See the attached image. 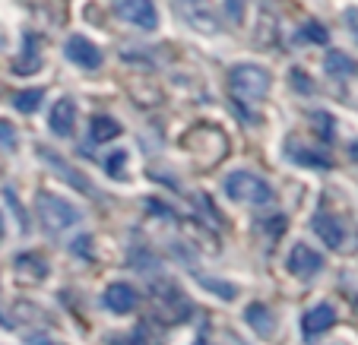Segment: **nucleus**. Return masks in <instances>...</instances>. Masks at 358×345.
<instances>
[{
  "label": "nucleus",
  "mask_w": 358,
  "mask_h": 345,
  "mask_svg": "<svg viewBox=\"0 0 358 345\" xmlns=\"http://www.w3.org/2000/svg\"><path fill=\"white\" fill-rule=\"evenodd\" d=\"M73 124H76V105L73 98H57L51 115H48V127L55 136H70L73 133Z\"/></svg>",
  "instance_id": "9d476101"
},
{
  "label": "nucleus",
  "mask_w": 358,
  "mask_h": 345,
  "mask_svg": "<svg viewBox=\"0 0 358 345\" xmlns=\"http://www.w3.org/2000/svg\"><path fill=\"white\" fill-rule=\"evenodd\" d=\"M101 304L108 307L111 314H130L136 304H140V295L130 282H111L101 295Z\"/></svg>",
  "instance_id": "6e6552de"
},
{
  "label": "nucleus",
  "mask_w": 358,
  "mask_h": 345,
  "mask_svg": "<svg viewBox=\"0 0 358 345\" xmlns=\"http://www.w3.org/2000/svg\"><path fill=\"white\" fill-rule=\"evenodd\" d=\"M41 95H45L41 89H26V92H20V95L13 98L16 111H20V115H32V111L41 105Z\"/></svg>",
  "instance_id": "f3484780"
},
{
  "label": "nucleus",
  "mask_w": 358,
  "mask_h": 345,
  "mask_svg": "<svg viewBox=\"0 0 358 345\" xmlns=\"http://www.w3.org/2000/svg\"><path fill=\"white\" fill-rule=\"evenodd\" d=\"M298 35H301L304 41H314V45H327V38H330V35H327V29L320 26L317 20L304 22V26H301V32H298Z\"/></svg>",
  "instance_id": "a211bd4d"
},
{
  "label": "nucleus",
  "mask_w": 358,
  "mask_h": 345,
  "mask_svg": "<svg viewBox=\"0 0 358 345\" xmlns=\"http://www.w3.org/2000/svg\"><path fill=\"white\" fill-rule=\"evenodd\" d=\"M64 54H67L70 64H76V67H83V70H99L101 67L99 45H95V41H89L86 35H73V38H67Z\"/></svg>",
  "instance_id": "0eeeda50"
},
{
  "label": "nucleus",
  "mask_w": 358,
  "mask_h": 345,
  "mask_svg": "<svg viewBox=\"0 0 358 345\" xmlns=\"http://www.w3.org/2000/svg\"><path fill=\"white\" fill-rule=\"evenodd\" d=\"M244 320H248V323L254 326L260 336H270V332L276 330V320L270 317V307H266V304H250L248 311H244Z\"/></svg>",
  "instance_id": "2eb2a0df"
},
{
  "label": "nucleus",
  "mask_w": 358,
  "mask_h": 345,
  "mask_svg": "<svg viewBox=\"0 0 358 345\" xmlns=\"http://www.w3.org/2000/svg\"><path fill=\"white\" fill-rule=\"evenodd\" d=\"M127 162V152H111L108 159H105V171H108L111 177H121V165Z\"/></svg>",
  "instance_id": "6ab92c4d"
},
{
  "label": "nucleus",
  "mask_w": 358,
  "mask_h": 345,
  "mask_svg": "<svg viewBox=\"0 0 358 345\" xmlns=\"http://www.w3.org/2000/svg\"><path fill=\"white\" fill-rule=\"evenodd\" d=\"M121 136V124L111 115H95L92 124H89V140L92 142H111Z\"/></svg>",
  "instance_id": "ddd939ff"
},
{
  "label": "nucleus",
  "mask_w": 358,
  "mask_h": 345,
  "mask_svg": "<svg viewBox=\"0 0 358 345\" xmlns=\"http://www.w3.org/2000/svg\"><path fill=\"white\" fill-rule=\"evenodd\" d=\"M117 13L136 29H146V32L159 29V10L152 0H117Z\"/></svg>",
  "instance_id": "39448f33"
},
{
  "label": "nucleus",
  "mask_w": 358,
  "mask_h": 345,
  "mask_svg": "<svg viewBox=\"0 0 358 345\" xmlns=\"http://www.w3.org/2000/svg\"><path fill=\"white\" fill-rule=\"evenodd\" d=\"M292 82H295V92H301V95H311L314 92L311 76H304L301 70H292Z\"/></svg>",
  "instance_id": "aec40b11"
},
{
  "label": "nucleus",
  "mask_w": 358,
  "mask_h": 345,
  "mask_svg": "<svg viewBox=\"0 0 358 345\" xmlns=\"http://www.w3.org/2000/svg\"><path fill=\"white\" fill-rule=\"evenodd\" d=\"M225 196H229L231 203L266 206L273 200V187H270V181L257 177L254 171H231L225 177Z\"/></svg>",
  "instance_id": "f03ea898"
},
{
  "label": "nucleus",
  "mask_w": 358,
  "mask_h": 345,
  "mask_svg": "<svg viewBox=\"0 0 358 345\" xmlns=\"http://www.w3.org/2000/svg\"><path fill=\"white\" fill-rule=\"evenodd\" d=\"M0 142H7L10 149H16V140H13V127H10V124H0Z\"/></svg>",
  "instance_id": "4be33fe9"
},
{
  "label": "nucleus",
  "mask_w": 358,
  "mask_h": 345,
  "mask_svg": "<svg viewBox=\"0 0 358 345\" xmlns=\"http://www.w3.org/2000/svg\"><path fill=\"white\" fill-rule=\"evenodd\" d=\"M311 228H314V235L327 244V247H333V251H336V247H343L345 225L339 222L336 216H330V212H317V216H314V222H311Z\"/></svg>",
  "instance_id": "1a4fd4ad"
},
{
  "label": "nucleus",
  "mask_w": 358,
  "mask_h": 345,
  "mask_svg": "<svg viewBox=\"0 0 358 345\" xmlns=\"http://www.w3.org/2000/svg\"><path fill=\"white\" fill-rule=\"evenodd\" d=\"M178 10H181L184 22L200 35H219V29H222L213 0H178Z\"/></svg>",
  "instance_id": "20e7f679"
},
{
  "label": "nucleus",
  "mask_w": 358,
  "mask_h": 345,
  "mask_svg": "<svg viewBox=\"0 0 358 345\" xmlns=\"http://www.w3.org/2000/svg\"><path fill=\"white\" fill-rule=\"evenodd\" d=\"M345 26H349V29H352V35L358 38V7L345 10Z\"/></svg>",
  "instance_id": "5701e85b"
},
{
  "label": "nucleus",
  "mask_w": 358,
  "mask_h": 345,
  "mask_svg": "<svg viewBox=\"0 0 358 345\" xmlns=\"http://www.w3.org/2000/svg\"><path fill=\"white\" fill-rule=\"evenodd\" d=\"M0 237H3V216H0Z\"/></svg>",
  "instance_id": "a878e982"
},
{
  "label": "nucleus",
  "mask_w": 358,
  "mask_h": 345,
  "mask_svg": "<svg viewBox=\"0 0 358 345\" xmlns=\"http://www.w3.org/2000/svg\"><path fill=\"white\" fill-rule=\"evenodd\" d=\"M38 70H41L38 38H35V35H29V38H26V51H22V57L13 64V73L16 76H26V73H38Z\"/></svg>",
  "instance_id": "4468645a"
},
{
  "label": "nucleus",
  "mask_w": 358,
  "mask_h": 345,
  "mask_svg": "<svg viewBox=\"0 0 358 345\" xmlns=\"http://www.w3.org/2000/svg\"><path fill=\"white\" fill-rule=\"evenodd\" d=\"M7 45V32H3V29H0V47Z\"/></svg>",
  "instance_id": "b1692460"
},
{
  "label": "nucleus",
  "mask_w": 358,
  "mask_h": 345,
  "mask_svg": "<svg viewBox=\"0 0 358 345\" xmlns=\"http://www.w3.org/2000/svg\"><path fill=\"white\" fill-rule=\"evenodd\" d=\"M285 156H289L295 165H301V168H330V159H327L324 152L304 149V146H298L295 140H289V146H285Z\"/></svg>",
  "instance_id": "f8f14e48"
},
{
  "label": "nucleus",
  "mask_w": 358,
  "mask_h": 345,
  "mask_svg": "<svg viewBox=\"0 0 358 345\" xmlns=\"http://www.w3.org/2000/svg\"><path fill=\"white\" fill-rule=\"evenodd\" d=\"M229 86H231V95H235L241 105H257L270 95L273 80L257 64H238L229 76Z\"/></svg>",
  "instance_id": "f257e3e1"
},
{
  "label": "nucleus",
  "mask_w": 358,
  "mask_h": 345,
  "mask_svg": "<svg viewBox=\"0 0 358 345\" xmlns=\"http://www.w3.org/2000/svg\"><path fill=\"white\" fill-rule=\"evenodd\" d=\"M333 323H336V311H333V304H314L311 311L301 317L304 336H320V332H327Z\"/></svg>",
  "instance_id": "9b49d317"
},
{
  "label": "nucleus",
  "mask_w": 358,
  "mask_h": 345,
  "mask_svg": "<svg viewBox=\"0 0 358 345\" xmlns=\"http://www.w3.org/2000/svg\"><path fill=\"white\" fill-rule=\"evenodd\" d=\"M285 266H289V272L295 279H314L320 270H324V257H320L314 247H308V244H295L289 251Z\"/></svg>",
  "instance_id": "423d86ee"
},
{
  "label": "nucleus",
  "mask_w": 358,
  "mask_h": 345,
  "mask_svg": "<svg viewBox=\"0 0 358 345\" xmlns=\"http://www.w3.org/2000/svg\"><path fill=\"white\" fill-rule=\"evenodd\" d=\"M225 10H229V16L235 22L244 20V10H248V0H225Z\"/></svg>",
  "instance_id": "412c9836"
},
{
  "label": "nucleus",
  "mask_w": 358,
  "mask_h": 345,
  "mask_svg": "<svg viewBox=\"0 0 358 345\" xmlns=\"http://www.w3.org/2000/svg\"><path fill=\"white\" fill-rule=\"evenodd\" d=\"M327 73L352 76V73H355V64H352V57L343 54V51H330V54H327Z\"/></svg>",
  "instance_id": "dca6fc26"
},
{
  "label": "nucleus",
  "mask_w": 358,
  "mask_h": 345,
  "mask_svg": "<svg viewBox=\"0 0 358 345\" xmlns=\"http://www.w3.org/2000/svg\"><path fill=\"white\" fill-rule=\"evenodd\" d=\"M349 156H352V159H358V142H355V146H352V149H349Z\"/></svg>",
  "instance_id": "393cba45"
},
{
  "label": "nucleus",
  "mask_w": 358,
  "mask_h": 345,
  "mask_svg": "<svg viewBox=\"0 0 358 345\" xmlns=\"http://www.w3.org/2000/svg\"><path fill=\"white\" fill-rule=\"evenodd\" d=\"M35 210H38V219H41V225H45V231H51V235H61V231L80 225V210L57 193H38Z\"/></svg>",
  "instance_id": "7ed1b4c3"
}]
</instances>
